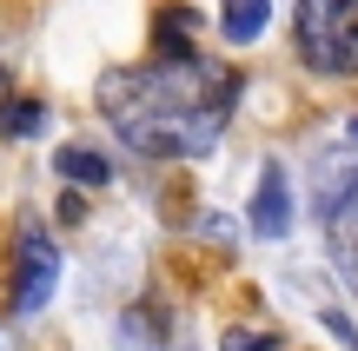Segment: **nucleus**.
Masks as SVG:
<instances>
[{
    "label": "nucleus",
    "mask_w": 358,
    "mask_h": 351,
    "mask_svg": "<svg viewBox=\"0 0 358 351\" xmlns=\"http://www.w3.org/2000/svg\"><path fill=\"white\" fill-rule=\"evenodd\" d=\"M232 93H239L232 66L186 53V60H153V66H113L100 80V113L146 159H199L226 133Z\"/></svg>",
    "instance_id": "1"
},
{
    "label": "nucleus",
    "mask_w": 358,
    "mask_h": 351,
    "mask_svg": "<svg viewBox=\"0 0 358 351\" xmlns=\"http://www.w3.org/2000/svg\"><path fill=\"white\" fill-rule=\"evenodd\" d=\"M292 47H299V60L312 73L352 80L358 73V0H299Z\"/></svg>",
    "instance_id": "2"
},
{
    "label": "nucleus",
    "mask_w": 358,
    "mask_h": 351,
    "mask_svg": "<svg viewBox=\"0 0 358 351\" xmlns=\"http://www.w3.org/2000/svg\"><path fill=\"white\" fill-rule=\"evenodd\" d=\"M53 285H60V252H53V239L40 232V225H27L20 259H13V312L34 318L40 305L53 299Z\"/></svg>",
    "instance_id": "3"
},
{
    "label": "nucleus",
    "mask_w": 358,
    "mask_h": 351,
    "mask_svg": "<svg viewBox=\"0 0 358 351\" xmlns=\"http://www.w3.org/2000/svg\"><path fill=\"white\" fill-rule=\"evenodd\" d=\"M252 232H259V239H285V232H292V186H285V166H266V172H259Z\"/></svg>",
    "instance_id": "4"
},
{
    "label": "nucleus",
    "mask_w": 358,
    "mask_h": 351,
    "mask_svg": "<svg viewBox=\"0 0 358 351\" xmlns=\"http://www.w3.org/2000/svg\"><path fill=\"white\" fill-rule=\"evenodd\" d=\"M192 33H199V13H192V7H166V13L153 20L159 60H186V53H192Z\"/></svg>",
    "instance_id": "5"
},
{
    "label": "nucleus",
    "mask_w": 358,
    "mask_h": 351,
    "mask_svg": "<svg viewBox=\"0 0 358 351\" xmlns=\"http://www.w3.org/2000/svg\"><path fill=\"white\" fill-rule=\"evenodd\" d=\"M166 345V312L159 305H133L120 318V351H159Z\"/></svg>",
    "instance_id": "6"
},
{
    "label": "nucleus",
    "mask_w": 358,
    "mask_h": 351,
    "mask_svg": "<svg viewBox=\"0 0 358 351\" xmlns=\"http://www.w3.org/2000/svg\"><path fill=\"white\" fill-rule=\"evenodd\" d=\"M358 193V166H345V159H325L319 179H312V199H319V219H332L338 206Z\"/></svg>",
    "instance_id": "7"
},
{
    "label": "nucleus",
    "mask_w": 358,
    "mask_h": 351,
    "mask_svg": "<svg viewBox=\"0 0 358 351\" xmlns=\"http://www.w3.org/2000/svg\"><path fill=\"white\" fill-rule=\"evenodd\" d=\"M53 166H60L66 186H106V179H113V166H106L93 146H60V153H53Z\"/></svg>",
    "instance_id": "8"
},
{
    "label": "nucleus",
    "mask_w": 358,
    "mask_h": 351,
    "mask_svg": "<svg viewBox=\"0 0 358 351\" xmlns=\"http://www.w3.org/2000/svg\"><path fill=\"white\" fill-rule=\"evenodd\" d=\"M325 225H332V252H338V272H345V278H358V193H352V199H345V206H338V212H332Z\"/></svg>",
    "instance_id": "9"
},
{
    "label": "nucleus",
    "mask_w": 358,
    "mask_h": 351,
    "mask_svg": "<svg viewBox=\"0 0 358 351\" xmlns=\"http://www.w3.org/2000/svg\"><path fill=\"white\" fill-rule=\"evenodd\" d=\"M40 126H47V106L40 100H0V133L7 140H34Z\"/></svg>",
    "instance_id": "10"
},
{
    "label": "nucleus",
    "mask_w": 358,
    "mask_h": 351,
    "mask_svg": "<svg viewBox=\"0 0 358 351\" xmlns=\"http://www.w3.org/2000/svg\"><path fill=\"white\" fill-rule=\"evenodd\" d=\"M219 27H226V40H232V47L259 40V27H266V0H232V7H226V20H219Z\"/></svg>",
    "instance_id": "11"
},
{
    "label": "nucleus",
    "mask_w": 358,
    "mask_h": 351,
    "mask_svg": "<svg viewBox=\"0 0 358 351\" xmlns=\"http://www.w3.org/2000/svg\"><path fill=\"white\" fill-rule=\"evenodd\" d=\"M219 351H279V338H272V331H245V325H232L226 338H219Z\"/></svg>",
    "instance_id": "12"
},
{
    "label": "nucleus",
    "mask_w": 358,
    "mask_h": 351,
    "mask_svg": "<svg viewBox=\"0 0 358 351\" xmlns=\"http://www.w3.org/2000/svg\"><path fill=\"white\" fill-rule=\"evenodd\" d=\"M80 212H87V199H80V193H66V199H60V219H66V225H80Z\"/></svg>",
    "instance_id": "13"
},
{
    "label": "nucleus",
    "mask_w": 358,
    "mask_h": 351,
    "mask_svg": "<svg viewBox=\"0 0 358 351\" xmlns=\"http://www.w3.org/2000/svg\"><path fill=\"white\" fill-rule=\"evenodd\" d=\"M352 140H358V119H352Z\"/></svg>",
    "instance_id": "14"
}]
</instances>
